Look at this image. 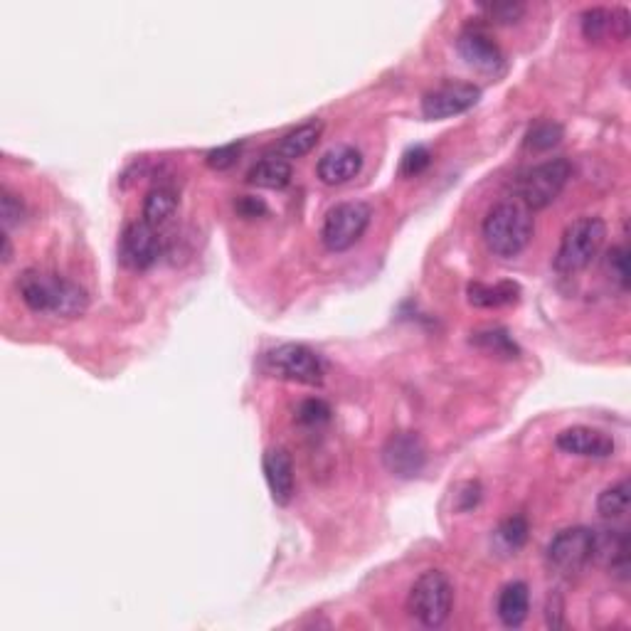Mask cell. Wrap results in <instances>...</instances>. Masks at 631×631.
<instances>
[{
	"instance_id": "7402d4cb",
	"label": "cell",
	"mask_w": 631,
	"mask_h": 631,
	"mask_svg": "<svg viewBox=\"0 0 631 631\" xmlns=\"http://www.w3.org/2000/svg\"><path fill=\"white\" fill-rule=\"evenodd\" d=\"M178 210V193L171 185H156L143 200V222L151 227L166 225Z\"/></svg>"
},
{
	"instance_id": "e0dca14e",
	"label": "cell",
	"mask_w": 631,
	"mask_h": 631,
	"mask_svg": "<svg viewBox=\"0 0 631 631\" xmlns=\"http://www.w3.org/2000/svg\"><path fill=\"white\" fill-rule=\"evenodd\" d=\"M595 560L619 580H629V535L624 530H595Z\"/></svg>"
},
{
	"instance_id": "5b68a950",
	"label": "cell",
	"mask_w": 631,
	"mask_h": 631,
	"mask_svg": "<svg viewBox=\"0 0 631 631\" xmlns=\"http://www.w3.org/2000/svg\"><path fill=\"white\" fill-rule=\"evenodd\" d=\"M570 176L572 166L567 158H550V161L538 163L518 178V200L530 212L545 210L560 198Z\"/></svg>"
},
{
	"instance_id": "d6986e66",
	"label": "cell",
	"mask_w": 631,
	"mask_h": 631,
	"mask_svg": "<svg viewBox=\"0 0 631 631\" xmlns=\"http://www.w3.org/2000/svg\"><path fill=\"white\" fill-rule=\"evenodd\" d=\"M323 136V121L311 119L306 124L296 126L289 134H284L277 143V156L286 158V161H294V158H304L306 153H311L316 148V143Z\"/></svg>"
},
{
	"instance_id": "ffe728a7",
	"label": "cell",
	"mask_w": 631,
	"mask_h": 631,
	"mask_svg": "<svg viewBox=\"0 0 631 631\" xmlns=\"http://www.w3.org/2000/svg\"><path fill=\"white\" fill-rule=\"evenodd\" d=\"M471 306H479V309H501V306H511L521 299V286L513 284V281H498V284H481L474 281L466 289Z\"/></svg>"
},
{
	"instance_id": "e575fe53",
	"label": "cell",
	"mask_w": 631,
	"mask_h": 631,
	"mask_svg": "<svg viewBox=\"0 0 631 631\" xmlns=\"http://www.w3.org/2000/svg\"><path fill=\"white\" fill-rule=\"evenodd\" d=\"M237 210H240L245 217H257V215H262V212H267V205L257 198H242L240 203H237Z\"/></svg>"
},
{
	"instance_id": "8992f818",
	"label": "cell",
	"mask_w": 631,
	"mask_h": 631,
	"mask_svg": "<svg viewBox=\"0 0 631 631\" xmlns=\"http://www.w3.org/2000/svg\"><path fill=\"white\" fill-rule=\"evenodd\" d=\"M373 210L370 205L353 200V203H338L336 208L328 210L326 220L321 227V242L328 252H348L358 245L363 235L368 232Z\"/></svg>"
},
{
	"instance_id": "9a60e30c",
	"label": "cell",
	"mask_w": 631,
	"mask_h": 631,
	"mask_svg": "<svg viewBox=\"0 0 631 631\" xmlns=\"http://www.w3.org/2000/svg\"><path fill=\"white\" fill-rule=\"evenodd\" d=\"M582 35L590 42L617 40L624 42L629 37V10L624 8H592L582 15Z\"/></svg>"
},
{
	"instance_id": "277c9868",
	"label": "cell",
	"mask_w": 631,
	"mask_h": 631,
	"mask_svg": "<svg viewBox=\"0 0 631 631\" xmlns=\"http://www.w3.org/2000/svg\"><path fill=\"white\" fill-rule=\"evenodd\" d=\"M410 614L427 629L442 627L454 607V585L442 570H427L417 577L407 597Z\"/></svg>"
},
{
	"instance_id": "836d02e7",
	"label": "cell",
	"mask_w": 631,
	"mask_h": 631,
	"mask_svg": "<svg viewBox=\"0 0 631 631\" xmlns=\"http://www.w3.org/2000/svg\"><path fill=\"white\" fill-rule=\"evenodd\" d=\"M545 617H548V627L553 629H560L562 624V599L560 595H553L548 599V612H545Z\"/></svg>"
},
{
	"instance_id": "4fadbf2b",
	"label": "cell",
	"mask_w": 631,
	"mask_h": 631,
	"mask_svg": "<svg viewBox=\"0 0 631 631\" xmlns=\"http://www.w3.org/2000/svg\"><path fill=\"white\" fill-rule=\"evenodd\" d=\"M558 449L567 454L575 456H585V459H609L617 449L614 439L609 434L599 432V429L592 427H567L562 429L555 439Z\"/></svg>"
},
{
	"instance_id": "83f0119b",
	"label": "cell",
	"mask_w": 631,
	"mask_h": 631,
	"mask_svg": "<svg viewBox=\"0 0 631 631\" xmlns=\"http://www.w3.org/2000/svg\"><path fill=\"white\" fill-rule=\"evenodd\" d=\"M25 217V203L18 198L15 193H10L8 188L0 190V220H3V227L5 232L10 230V227L20 225Z\"/></svg>"
},
{
	"instance_id": "2e32d148",
	"label": "cell",
	"mask_w": 631,
	"mask_h": 631,
	"mask_svg": "<svg viewBox=\"0 0 631 631\" xmlns=\"http://www.w3.org/2000/svg\"><path fill=\"white\" fill-rule=\"evenodd\" d=\"M264 479H267L269 491H272L274 503L279 506H289L296 491L294 479V461L286 449H269L264 454Z\"/></svg>"
},
{
	"instance_id": "9c48e42d",
	"label": "cell",
	"mask_w": 631,
	"mask_h": 631,
	"mask_svg": "<svg viewBox=\"0 0 631 631\" xmlns=\"http://www.w3.org/2000/svg\"><path fill=\"white\" fill-rule=\"evenodd\" d=\"M383 464L397 479H415L427 466V447L417 432L392 434L383 447Z\"/></svg>"
},
{
	"instance_id": "4dcf8cb0",
	"label": "cell",
	"mask_w": 631,
	"mask_h": 631,
	"mask_svg": "<svg viewBox=\"0 0 631 631\" xmlns=\"http://www.w3.org/2000/svg\"><path fill=\"white\" fill-rule=\"evenodd\" d=\"M299 422L304 424H311V427H316V424H323L331 420V407L326 405L323 400H316V397H311V400H304L299 405Z\"/></svg>"
},
{
	"instance_id": "5bb4252c",
	"label": "cell",
	"mask_w": 631,
	"mask_h": 631,
	"mask_svg": "<svg viewBox=\"0 0 631 631\" xmlns=\"http://www.w3.org/2000/svg\"><path fill=\"white\" fill-rule=\"evenodd\" d=\"M363 171V153L355 146H333L318 158L316 163V176L323 185H336L348 183L358 173Z\"/></svg>"
},
{
	"instance_id": "d6a6232c",
	"label": "cell",
	"mask_w": 631,
	"mask_h": 631,
	"mask_svg": "<svg viewBox=\"0 0 631 631\" xmlns=\"http://www.w3.org/2000/svg\"><path fill=\"white\" fill-rule=\"evenodd\" d=\"M459 498H464V501L459 503L461 511H469V508H474L476 503H479V498H481V486L474 484V481H469V484H464V489H461Z\"/></svg>"
},
{
	"instance_id": "8fae6325",
	"label": "cell",
	"mask_w": 631,
	"mask_h": 631,
	"mask_svg": "<svg viewBox=\"0 0 631 631\" xmlns=\"http://www.w3.org/2000/svg\"><path fill=\"white\" fill-rule=\"evenodd\" d=\"M158 254H161V240L156 235V227L143 220L129 222L124 227L119 237V259L124 267L143 272L156 264Z\"/></svg>"
},
{
	"instance_id": "1f68e13d",
	"label": "cell",
	"mask_w": 631,
	"mask_h": 631,
	"mask_svg": "<svg viewBox=\"0 0 631 631\" xmlns=\"http://www.w3.org/2000/svg\"><path fill=\"white\" fill-rule=\"evenodd\" d=\"M432 163V156H429V151L424 146H415L410 148V151L402 156V176H420V173L424 171V168Z\"/></svg>"
},
{
	"instance_id": "ba28073f",
	"label": "cell",
	"mask_w": 631,
	"mask_h": 631,
	"mask_svg": "<svg viewBox=\"0 0 631 631\" xmlns=\"http://www.w3.org/2000/svg\"><path fill=\"white\" fill-rule=\"evenodd\" d=\"M264 365L277 378L294 380V383L301 385H321L323 375H326L323 360L318 358L316 351L304 346V343H284V346H277L274 351L264 355Z\"/></svg>"
},
{
	"instance_id": "f546056e",
	"label": "cell",
	"mask_w": 631,
	"mask_h": 631,
	"mask_svg": "<svg viewBox=\"0 0 631 631\" xmlns=\"http://www.w3.org/2000/svg\"><path fill=\"white\" fill-rule=\"evenodd\" d=\"M484 15L493 23H518V20L526 15V5L523 3H491V5H481Z\"/></svg>"
},
{
	"instance_id": "7a4b0ae2",
	"label": "cell",
	"mask_w": 631,
	"mask_h": 631,
	"mask_svg": "<svg viewBox=\"0 0 631 631\" xmlns=\"http://www.w3.org/2000/svg\"><path fill=\"white\" fill-rule=\"evenodd\" d=\"M535 232L533 212L521 200H501L489 210L481 225L486 247L496 257H518L530 245Z\"/></svg>"
},
{
	"instance_id": "4316f807",
	"label": "cell",
	"mask_w": 631,
	"mask_h": 631,
	"mask_svg": "<svg viewBox=\"0 0 631 631\" xmlns=\"http://www.w3.org/2000/svg\"><path fill=\"white\" fill-rule=\"evenodd\" d=\"M496 535H498V540L506 545V550H521L528 540L526 518H521V516L506 518V521L501 523V528L496 530Z\"/></svg>"
},
{
	"instance_id": "d590c367",
	"label": "cell",
	"mask_w": 631,
	"mask_h": 631,
	"mask_svg": "<svg viewBox=\"0 0 631 631\" xmlns=\"http://www.w3.org/2000/svg\"><path fill=\"white\" fill-rule=\"evenodd\" d=\"M3 254H0V257H3V264H8L10 259H13V245H10V237H8V232H3Z\"/></svg>"
},
{
	"instance_id": "52a82bcc",
	"label": "cell",
	"mask_w": 631,
	"mask_h": 631,
	"mask_svg": "<svg viewBox=\"0 0 631 631\" xmlns=\"http://www.w3.org/2000/svg\"><path fill=\"white\" fill-rule=\"evenodd\" d=\"M545 562L558 575L572 577L595 562V530L572 526L560 530L545 548Z\"/></svg>"
},
{
	"instance_id": "7c38bea8",
	"label": "cell",
	"mask_w": 631,
	"mask_h": 631,
	"mask_svg": "<svg viewBox=\"0 0 631 631\" xmlns=\"http://www.w3.org/2000/svg\"><path fill=\"white\" fill-rule=\"evenodd\" d=\"M456 50H459L461 60L469 67L479 72H501L503 70V52L496 42L491 40L484 30L469 28L459 35L456 40Z\"/></svg>"
},
{
	"instance_id": "f1b7e54d",
	"label": "cell",
	"mask_w": 631,
	"mask_h": 631,
	"mask_svg": "<svg viewBox=\"0 0 631 631\" xmlns=\"http://www.w3.org/2000/svg\"><path fill=\"white\" fill-rule=\"evenodd\" d=\"M242 148H245V143H225V146L212 148V151H208V156H205V163H208L212 171H227V168H232L240 161Z\"/></svg>"
},
{
	"instance_id": "30bf717a",
	"label": "cell",
	"mask_w": 631,
	"mask_h": 631,
	"mask_svg": "<svg viewBox=\"0 0 631 631\" xmlns=\"http://www.w3.org/2000/svg\"><path fill=\"white\" fill-rule=\"evenodd\" d=\"M481 99V89L469 82H454L442 84V87L432 89L422 97V114L429 121L452 119V116L466 114L474 109Z\"/></svg>"
},
{
	"instance_id": "cb8c5ba5",
	"label": "cell",
	"mask_w": 631,
	"mask_h": 631,
	"mask_svg": "<svg viewBox=\"0 0 631 631\" xmlns=\"http://www.w3.org/2000/svg\"><path fill=\"white\" fill-rule=\"evenodd\" d=\"M471 343H474L476 348H481L484 353L496 355V358L511 360L521 355V348L516 346V341H513V338L508 336V331H503V328H489V331L474 333Z\"/></svg>"
},
{
	"instance_id": "6da1fadb",
	"label": "cell",
	"mask_w": 631,
	"mask_h": 631,
	"mask_svg": "<svg viewBox=\"0 0 631 631\" xmlns=\"http://www.w3.org/2000/svg\"><path fill=\"white\" fill-rule=\"evenodd\" d=\"M18 294L30 311L57 318H79L89 309V294L77 281L60 274L25 269L18 281Z\"/></svg>"
},
{
	"instance_id": "ac0fdd59",
	"label": "cell",
	"mask_w": 631,
	"mask_h": 631,
	"mask_svg": "<svg viewBox=\"0 0 631 631\" xmlns=\"http://www.w3.org/2000/svg\"><path fill=\"white\" fill-rule=\"evenodd\" d=\"M530 592L526 582H508L501 590L496 602V614L506 627L516 629L528 619Z\"/></svg>"
},
{
	"instance_id": "603a6c76",
	"label": "cell",
	"mask_w": 631,
	"mask_h": 631,
	"mask_svg": "<svg viewBox=\"0 0 631 631\" xmlns=\"http://www.w3.org/2000/svg\"><path fill=\"white\" fill-rule=\"evenodd\" d=\"M629 503H631L629 479H622L599 493L597 511H599V516L607 518V521H622V518H627V513H629Z\"/></svg>"
},
{
	"instance_id": "44dd1931",
	"label": "cell",
	"mask_w": 631,
	"mask_h": 631,
	"mask_svg": "<svg viewBox=\"0 0 631 631\" xmlns=\"http://www.w3.org/2000/svg\"><path fill=\"white\" fill-rule=\"evenodd\" d=\"M291 176H294V168H291V161L281 158L274 153V156H264L262 161L254 163L249 168L247 180L257 188H267V190H281L291 183Z\"/></svg>"
},
{
	"instance_id": "3957f363",
	"label": "cell",
	"mask_w": 631,
	"mask_h": 631,
	"mask_svg": "<svg viewBox=\"0 0 631 631\" xmlns=\"http://www.w3.org/2000/svg\"><path fill=\"white\" fill-rule=\"evenodd\" d=\"M604 240H607V225L599 217H580L570 222L562 232L558 254H555V269L562 274L582 272L599 257Z\"/></svg>"
},
{
	"instance_id": "d4e9b609",
	"label": "cell",
	"mask_w": 631,
	"mask_h": 631,
	"mask_svg": "<svg viewBox=\"0 0 631 631\" xmlns=\"http://www.w3.org/2000/svg\"><path fill=\"white\" fill-rule=\"evenodd\" d=\"M562 136H565V131H562V126L558 124V121H538V124H533L528 129L526 139H523V146H526L528 151L543 153L558 146V143L562 141Z\"/></svg>"
},
{
	"instance_id": "484cf974",
	"label": "cell",
	"mask_w": 631,
	"mask_h": 631,
	"mask_svg": "<svg viewBox=\"0 0 631 631\" xmlns=\"http://www.w3.org/2000/svg\"><path fill=\"white\" fill-rule=\"evenodd\" d=\"M604 267H607L609 277H612V281L619 286V289H624V291L629 289V252H627V247L617 245V247L609 249L607 257H604Z\"/></svg>"
}]
</instances>
